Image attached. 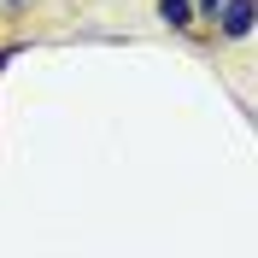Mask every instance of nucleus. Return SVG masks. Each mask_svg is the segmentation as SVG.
I'll list each match as a JSON object with an SVG mask.
<instances>
[{
  "mask_svg": "<svg viewBox=\"0 0 258 258\" xmlns=\"http://www.w3.org/2000/svg\"><path fill=\"white\" fill-rule=\"evenodd\" d=\"M223 30L229 35H246V30H252V0H223Z\"/></svg>",
  "mask_w": 258,
  "mask_h": 258,
  "instance_id": "f257e3e1",
  "label": "nucleus"
},
{
  "mask_svg": "<svg viewBox=\"0 0 258 258\" xmlns=\"http://www.w3.org/2000/svg\"><path fill=\"white\" fill-rule=\"evenodd\" d=\"M159 18L170 24V30H188V24H194V6H188V0H159Z\"/></svg>",
  "mask_w": 258,
  "mask_h": 258,
  "instance_id": "f03ea898",
  "label": "nucleus"
},
{
  "mask_svg": "<svg viewBox=\"0 0 258 258\" xmlns=\"http://www.w3.org/2000/svg\"><path fill=\"white\" fill-rule=\"evenodd\" d=\"M200 12H211V18H217V12H223V0H200Z\"/></svg>",
  "mask_w": 258,
  "mask_h": 258,
  "instance_id": "7ed1b4c3",
  "label": "nucleus"
}]
</instances>
